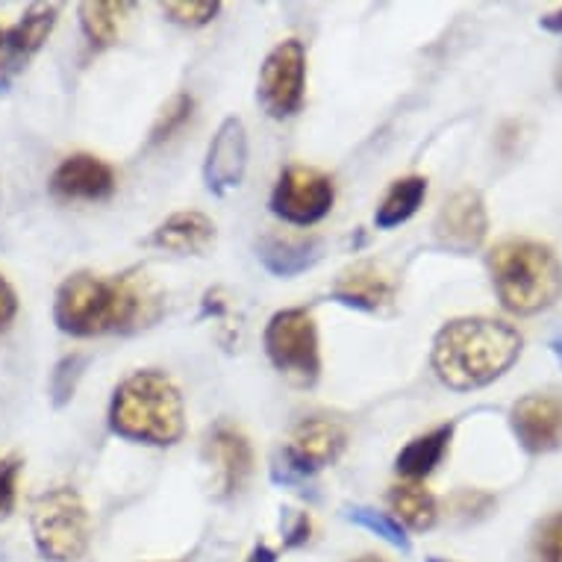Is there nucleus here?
Listing matches in <instances>:
<instances>
[{"mask_svg": "<svg viewBox=\"0 0 562 562\" xmlns=\"http://www.w3.org/2000/svg\"><path fill=\"white\" fill-rule=\"evenodd\" d=\"M56 3H38V7H30L15 27L7 30V47L10 54L19 59L21 65H27V59L36 54L38 47L45 45L47 36L54 33L56 27Z\"/></svg>", "mask_w": 562, "mask_h": 562, "instance_id": "nucleus-20", "label": "nucleus"}, {"mask_svg": "<svg viewBox=\"0 0 562 562\" xmlns=\"http://www.w3.org/2000/svg\"><path fill=\"white\" fill-rule=\"evenodd\" d=\"M162 12L180 27H203L222 12V3L218 0H189V3L180 0V3H162Z\"/></svg>", "mask_w": 562, "mask_h": 562, "instance_id": "nucleus-26", "label": "nucleus"}, {"mask_svg": "<svg viewBox=\"0 0 562 562\" xmlns=\"http://www.w3.org/2000/svg\"><path fill=\"white\" fill-rule=\"evenodd\" d=\"M15 313H19V297H15V289L0 277V330H7V327H10Z\"/></svg>", "mask_w": 562, "mask_h": 562, "instance_id": "nucleus-31", "label": "nucleus"}, {"mask_svg": "<svg viewBox=\"0 0 562 562\" xmlns=\"http://www.w3.org/2000/svg\"><path fill=\"white\" fill-rule=\"evenodd\" d=\"M488 233V215L477 189H460L442 203L434 222V239L451 254H471L483 245Z\"/></svg>", "mask_w": 562, "mask_h": 562, "instance_id": "nucleus-10", "label": "nucleus"}, {"mask_svg": "<svg viewBox=\"0 0 562 562\" xmlns=\"http://www.w3.org/2000/svg\"><path fill=\"white\" fill-rule=\"evenodd\" d=\"M389 507H392L389 516L395 518L404 530L409 527L415 533L430 530L439 518L436 498L422 483H397V486L389 488Z\"/></svg>", "mask_w": 562, "mask_h": 562, "instance_id": "nucleus-19", "label": "nucleus"}, {"mask_svg": "<svg viewBox=\"0 0 562 562\" xmlns=\"http://www.w3.org/2000/svg\"><path fill=\"white\" fill-rule=\"evenodd\" d=\"M551 353H553V357H557V362H560V366H562V333H560V336H553V339H551Z\"/></svg>", "mask_w": 562, "mask_h": 562, "instance_id": "nucleus-35", "label": "nucleus"}, {"mask_svg": "<svg viewBox=\"0 0 562 562\" xmlns=\"http://www.w3.org/2000/svg\"><path fill=\"white\" fill-rule=\"evenodd\" d=\"M306 50L304 42L286 38L266 56L259 68L257 98L271 119H292L304 106Z\"/></svg>", "mask_w": 562, "mask_h": 562, "instance_id": "nucleus-8", "label": "nucleus"}, {"mask_svg": "<svg viewBox=\"0 0 562 562\" xmlns=\"http://www.w3.org/2000/svg\"><path fill=\"white\" fill-rule=\"evenodd\" d=\"M215 241V224L206 218L203 213H175L171 218L159 224L157 231L150 233L148 245L162 250H171V254H203L210 250V245Z\"/></svg>", "mask_w": 562, "mask_h": 562, "instance_id": "nucleus-17", "label": "nucleus"}, {"mask_svg": "<svg viewBox=\"0 0 562 562\" xmlns=\"http://www.w3.org/2000/svg\"><path fill=\"white\" fill-rule=\"evenodd\" d=\"M115 192V171L92 154L63 159L50 177V194L59 201H106Z\"/></svg>", "mask_w": 562, "mask_h": 562, "instance_id": "nucleus-13", "label": "nucleus"}, {"mask_svg": "<svg viewBox=\"0 0 562 562\" xmlns=\"http://www.w3.org/2000/svg\"><path fill=\"white\" fill-rule=\"evenodd\" d=\"M110 427L112 434L133 442H180L186 434L183 395L162 371H136L112 395Z\"/></svg>", "mask_w": 562, "mask_h": 562, "instance_id": "nucleus-3", "label": "nucleus"}, {"mask_svg": "<svg viewBox=\"0 0 562 562\" xmlns=\"http://www.w3.org/2000/svg\"><path fill=\"white\" fill-rule=\"evenodd\" d=\"M266 353L289 383L310 389L322 374L318 330L310 310H280L266 327Z\"/></svg>", "mask_w": 562, "mask_h": 562, "instance_id": "nucleus-6", "label": "nucleus"}, {"mask_svg": "<svg viewBox=\"0 0 562 562\" xmlns=\"http://www.w3.org/2000/svg\"><path fill=\"white\" fill-rule=\"evenodd\" d=\"M333 301L362 313H378L395 301V280L374 262H357L348 271H341L333 283Z\"/></svg>", "mask_w": 562, "mask_h": 562, "instance_id": "nucleus-15", "label": "nucleus"}, {"mask_svg": "<svg viewBox=\"0 0 562 562\" xmlns=\"http://www.w3.org/2000/svg\"><path fill=\"white\" fill-rule=\"evenodd\" d=\"M536 557L539 562H562V513L542 521L536 536Z\"/></svg>", "mask_w": 562, "mask_h": 562, "instance_id": "nucleus-27", "label": "nucleus"}, {"mask_svg": "<svg viewBox=\"0 0 562 562\" xmlns=\"http://www.w3.org/2000/svg\"><path fill=\"white\" fill-rule=\"evenodd\" d=\"M245 171H248V130L239 119H227L210 142L203 180L210 192L224 194L245 180Z\"/></svg>", "mask_w": 562, "mask_h": 562, "instance_id": "nucleus-12", "label": "nucleus"}, {"mask_svg": "<svg viewBox=\"0 0 562 562\" xmlns=\"http://www.w3.org/2000/svg\"><path fill=\"white\" fill-rule=\"evenodd\" d=\"M353 562H383L380 557H360V560H353Z\"/></svg>", "mask_w": 562, "mask_h": 562, "instance_id": "nucleus-36", "label": "nucleus"}, {"mask_svg": "<svg viewBox=\"0 0 562 562\" xmlns=\"http://www.w3.org/2000/svg\"><path fill=\"white\" fill-rule=\"evenodd\" d=\"M24 469L21 457H3L0 460V521L12 516L15 509V483H19V474Z\"/></svg>", "mask_w": 562, "mask_h": 562, "instance_id": "nucleus-28", "label": "nucleus"}, {"mask_svg": "<svg viewBox=\"0 0 562 562\" xmlns=\"http://www.w3.org/2000/svg\"><path fill=\"white\" fill-rule=\"evenodd\" d=\"M348 445V434L339 422L330 418H304L292 434V442L277 453L271 477L283 486H295L313 477L324 465H333L339 460Z\"/></svg>", "mask_w": 562, "mask_h": 562, "instance_id": "nucleus-7", "label": "nucleus"}, {"mask_svg": "<svg viewBox=\"0 0 562 562\" xmlns=\"http://www.w3.org/2000/svg\"><path fill=\"white\" fill-rule=\"evenodd\" d=\"M488 271L501 304L516 315L544 313L562 295V262L542 241H501L488 254Z\"/></svg>", "mask_w": 562, "mask_h": 562, "instance_id": "nucleus-4", "label": "nucleus"}, {"mask_svg": "<svg viewBox=\"0 0 562 562\" xmlns=\"http://www.w3.org/2000/svg\"><path fill=\"white\" fill-rule=\"evenodd\" d=\"M427 562H453V560H442V557H430Z\"/></svg>", "mask_w": 562, "mask_h": 562, "instance_id": "nucleus-37", "label": "nucleus"}, {"mask_svg": "<svg viewBox=\"0 0 562 562\" xmlns=\"http://www.w3.org/2000/svg\"><path fill=\"white\" fill-rule=\"evenodd\" d=\"M345 518L353 521L357 527H362V530L380 536L383 542H389L392 548H397V551L409 553V548H413L404 527L397 525L395 518L389 516V513H378V509H371V507H345Z\"/></svg>", "mask_w": 562, "mask_h": 562, "instance_id": "nucleus-23", "label": "nucleus"}, {"mask_svg": "<svg viewBox=\"0 0 562 562\" xmlns=\"http://www.w3.org/2000/svg\"><path fill=\"white\" fill-rule=\"evenodd\" d=\"M86 366H89V357L86 353H68L63 360L56 362V369L50 371V404L56 409H63L77 392V383L83 378Z\"/></svg>", "mask_w": 562, "mask_h": 562, "instance_id": "nucleus-24", "label": "nucleus"}, {"mask_svg": "<svg viewBox=\"0 0 562 562\" xmlns=\"http://www.w3.org/2000/svg\"><path fill=\"white\" fill-rule=\"evenodd\" d=\"M257 259L262 262L268 274L274 277H297L322 259V241L306 236V239H292V236H266L257 245Z\"/></svg>", "mask_w": 562, "mask_h": 562, "instance_id": "nucleus-16", "label": "nucleus"}, {"mask_svg": "<svg viewBox=\"0 0 562 562\" xmlns=\"http://www.w3.org/2000/svg\"><path fill=\"white\" fill-rule=\"evenodd\" d=\"M427 198V180L425 177H404V180H395L392 189L386 192V198L380 201L378 213H374V224L380 231H392V227H401L404 222H409L418 206L425 203Z\"/></svg>", "mask_w": 562, "mask_h": 562, "instance_id": "nucleus-22", "label": "nucleus"}, {"mask_svg": "<svg viewBox=\"0 0 562 562\" xmlns=\"http://www.w3.org/2000/svg\"><path fill=\"white\" fill-rule=\"evenodd\" d=\"M509 425L527 453H551L562 448V395L533 392L518 397L509 409Z\"/></svg>", "mask_w": 562, "mask_h": 562, "instance_id": "nucleus-11", "label": "nucleus"}, {"mask_svg": "<svg viewBox=\"0 0 562 562\" xmlns=\"http://www.w3.org/2000/svg\"><path fill=\"white\" fill-rule=\"evenodd\" d=\"M453 425H439L430 434L415 436L404 451L395 457V471L406 483H418L427 474H434L436 465L445 460V453L451 448Z\"/></svg>", "mask_w": 562, "mask_h": 562, "instance_id": "nucleus-18", "label": "nucleus"}, {"mask_svg": "<svg viewBox=\"0 0 562 562\" xmlns=\"http://www.w3.org/2000/svg\"><path fill=\"white\" fill-rule=\"evenodd\" d=\"M492 504H495V501L488 498V495H483V492H460V495L453 498V509L465 518L483 516V513H488Z\"/></svg>", "mask_w": 562, "mask_h": 562, "instance_id": "nucleus-29", "label": "nucleus"}, {"mask_svg": "<svg viewBox=\"0 0 562 562\" xmlns=\"http://www.w3.org/2000/svg\"><path fill=\"white\" fill-rule=\"evenodd\" d=\"M159 315V295L138 277H98L77 271L56 289L54 322L68 336H103L148 327Z\"/></svg>", "mask_w": 562, "mask_h": 562, "instance_id": "nucleus-1", "label": "nucleus"}, {"mask_svg": "<svg viewBox=\"0 0 562 562\" xmlns=\"http://www.w3.org/2000/svg\"><path fill=\"white\" fill-rule=\"evenodd\" d=\"M521 333L495 318H457L434 339L436 378L448 389L471 392L504 378L521 357Z\"/></svg>", "mask_w": 562, "mask_h": 562, "instance_id": "nucleus-2", "label": "nucleus"}, {"mask_svg": "<svg viewBox=\"0 0 562 562\" xmlns=\"http://www.w3.org/2000/svg\"><path fill=\"white\" fill-rule=\"evenodd\" d=\"M310 533H313V521H310V516H306V513H297L295 521L286 527V539H283V544H286V548L306 544Z\"/></svg>", "mask_w": 562, "mask_h": 562, "instance_id": "nucleus-32", "label": "nucleus"}, {"mask_svg": "<svg viewBox=\"0 0 562 562\" xmlns=\"http://www.w3.org/2000/svg\"><path fill=\"white\" fill-rule=\"evenodd\" d=\"M133 10V3H112V0H89L80 3V27H83L86 42L94 50L112 47L121 36L124 15Z\"/></svg>", "mask_w": 562, "mask_h": 562, "instance_id": "nucleus-21", "label": "nucleus"}, {"mask_svg": "<svg viewBox=\"0 0 562 562\" xmlns=\"http://www.w3.org/2000/svg\"><path fill=\"white\" fill-rule=\"evenodd\" d=\"M336 186L324 171L306 166H289L277 177L271 192V213L295 227L318 224L333 210Z\"/></svg>", "mask_w": 562, "mask_h": 562, "instance_id": "nucleus-9", "label": "nucleus"}, {"mask_svg": "<svg viewBox=\"0 0 562 562\" xmlns=\"http://www.w3.org/2000/svg\"><path fill=\"white\" fill-rule=\"evenodd\" d=\"M206 460L215 469V483H218V495L222 498L236 495L245 486V480L250 477V471H254L250 442L233 425H218L210 434V439H206Z\"/></svg>", "mask_w": 562, "mask_h": 562, "instance_id": "nucleus-14", "label": "nucleus"}, {"mask_svg": "<svg viewBox=\"0 0 562 562\" xmlns=\"http://www.w3.org/2000/svg\"><path fill=\"white\" fill-rule=\"evenodd\" d=\"M539 24H542V30H548V33H557V36H562V10L548 12V15H544Z\"/></svg>", "mask_w": 562, "mask_h": 562, "instance_id": "nucleus-34", "label": "nucleus"}, {"mask_svg": "<svg viewBox=\"0 0 562 562\" xmlns=\"http://www.w3.org/2000/svg\"><path fill=\"white\" fill-rule=\"evenodd\" d=\"M560 89H562V75H560Z\"/></svg>", "mask_w": 562, "mask_h": 562, "instance_id": "nucleus-38", "label": "nucleus"}, {"mask_svg": "<svg viewBox=\"0 0 562 562\" xmlns=\"http://www.w3.org/2000/svg\"><path fill=\"white\" fill-rule=\"evenodd\" d=\"M192 110H194V101L192 94H175L171 101H168V106L162 112H159L157 124H154V130H150V138L148 145H162V142H168V138L175 136L177 130L183 127L186 121L192 119Z\"/></svg>", "mask_w": 562, "mask_h": 562, "instance_id": "nucleus-25", "label": "nucleus"}, {"mask_svg": "<svg viewBox=\"0 0 562 562\" xmlns=\"http://www.w3.org/2000/svg\"><path fill=\"white\" fill-rule=\"evenodd\" d=\"M30 527L38 553L50 562H77L89 551L92 525L83 498L71 486L42 492L30 509Z\"/></svg>", "mask_w": 562, "mask_h": 562, "instance_id": "nucleus-5", "label": "nucleus"}, {"mask_svg": "<svg viewBox=\"0 0 562 562\" xmlns=\"http://www.w3.org/2000/svg\"><path fill=\"white\" fill-rule=\"evenodd\" d=\"M245 562H277V551H271L268 544H257V548L248 553V560Z\"/></svg>", "mask_w": 562, "mask_h": 562, "instance_id": "nucleus-33", "label": "nucleus"}, {"mask_svg": "<svg viewBox=\"0 0 562 562\" xmlns=\"http://www.w3.org/2000/svg\"><path fill=\"white\" fill-rule=\"evenodd\" d=\"M21 68H24V65H21L19 59L10 54V47H7V30L0 27V92L12 83V77L19 75Z\"/></svg>", "mask_w": 562, "mask_h": 562, "instance_id": "nucleus-30", "label": "nucleus"}]
</instances>
